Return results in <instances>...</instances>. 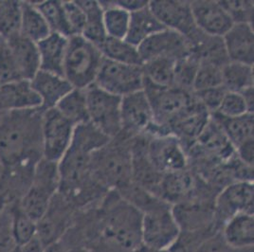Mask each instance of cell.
<instances>
[{
  "label": "cell",
  "instance_id": "15",
  "mask_svg": "<svg viewBox=\"0 0 254 252\" xmlns=\"http://www.w3.org/2000/svg\"><path fill=\"white\" fill-rule=\"evenodd\" d=\"M150 10L166 28L189 38L197 31L193 22L190 1L153 0L149 1Z\"/></svg>",
  "mask_w": 254,
  "mask_h": 252
},
{
  "label": "cell",
  "instance_id": "37",
  "mask_svg": "<svg viewBox=\"0 0 254 252\" xmlns=\"http://www.w3.org/2000/svg\"><path fill=\"white\" fill-rule=\"evenodd\" d=\"M198 58L192 53L178 60L176 64L174 86L192 92V84L198 67Z\"/></svg>",
  "mask_w": 254,
  "mask_h": 252
},
{
  "label": "cell",
  "instance_id": "13",
  "mask_svg": "<svg viewBox=\"0 0 254 252\" xmlns=\"http://www.w3.org/2000/svg\"><path fill=\"white\" fill-rule=\"evenodd\" d=\"M138 50L143 63L158 58L180 60L191 53L189 39L169 29L150 36L138 46Z\"/></svg>",
  "mask_w": 254,
  "mask_h": 252
},
{
  "label": "cell",
  "instance_id": "28",
  "mask_svg": "<svg viewBox=\"0 0 254 252\" xmlns=\"http://www.w3.org/2000/svg\"><path fill=\"white\" fill-rule=\"evenodd\" d=\"M254 65L228 62L222 66V85L228 92L241 93L254 86Z\"/></svg>",
  "mask_w": 254,
  "mask_h": 252
},
{
  "label": "cell",
  "instance_id": "32",
  "mask_svg": "<svg viewBox=\"0 0 254 252\" xmlns=\"http://www.w3.org/2000/svg\"><path fill=\"white\" fill-rule=\"evenodd\" d=\"M176 59L172 58H158L142 64L144 79L160 87L174 86Z\"/></svg>",
  "mask_w": 254,
  "mask_h": 252
},
{
  "label": "cell",
  "instance_id": "22",
  "mask_svg": "<svg viewBox=\"0 0 254 252\" xmlns=\"http://www.w3.org/2000/svg\"><path fill=\"white\" fill-rule=\"evenodd\" d=\"M68 38L51 32L37 44L40 57V70L64 76V63Z\"/></svg>",
  "mask_w": 254,
  "mask_h": 252
},
{
  "label": "cell",
  "instance_id": "53",
  "mask_svg": "<svg viewBox=\"0 0 254 252\" xmlns=\"http://www.w3.org/2000/svg\"><path fill=\"white\" fill-rule=\"evenodd\" d=\"M4 42V41H2V40H1V39H0V45H1V44H2V43Z\"/></svg>",
  "mask_w": 254,
  "mask_h": 252
},
{
  "label": "cell",
  "instance_id": "47",
  "mask_svg": "<svg viewBox=\"0 0 254 252\" xmlns=\"http://www.w3.org/2000/svg\"><path fill=\"white\" fill-rule=\"evenodd\" d=\"M254 86L247 88L246 90L242 91L240 94L242 95L244 101L246 103V105L248 106V109L251 113H254Z\"/></svg>",
  "mask_w": 254,
  "mask_h": 252
},
{
  "label": "cell",
  "instance_id": "46",
  "mask_svg": "<svg viewBox=\"0 0 254 252\" xmlns=\"http://www.w3.org/2000/svg\"><path fill=\"white\" fill-rule=\"evenodd\" d=\"M20 252H44V247L35 237L32 241L20 248Z\"/></svg>",
  "mask_w": 254,
  "mask_h": 252
},
{
  "label": "cell",
  "instance_id": "19",
  "mask_svg": "<svg viewBox=\"0 0 254 252\" xmlns=\"http://www.w3.org/2000/svg\"><path fill=\"white\" fill-rule=\"evenodd\" d=\"M32 89L41 100V109L55 108L73 86L61 75L39 70L30 81Z\"/></svg>",
  "mask_w": 254,
  "mask_h": 252
},
{
  "label": "cell",
  "instance_id": "4",
  "mask_svg": "<svg viewBox=\"0 0 254 252\" xmlns=\"http://www.w3.org/2000/svg\"><path fill=\"white\" fill-rule=\"evenodd\" d=\"M105 57L100 49L82 35L68 38L64 77L73 88L86 89L94 84Z\"/></svg>",
  "mask_w": 254,
  "mask_h": 252
},
{
  "label": "cell",
  "instance_id": "48",
  "mask_svg": "<svg viewBox=\"0 0 254 252\" xmlns=\"http://www.w3.org/2000/svg\"><path fill=\"white\" fill-rule=\"evenodd\" d=\"M169 252L168 251H161V250H156L153 248L147 247L143 244H140L137 248H135L134 250H132L131 252Z\"/></svg>",
  "mask_w": 254,
  "mask_h": 252
},
{
  "label": "cell",
  "instance_id": "27",
  "mask_svg": "<svg viewBox=\"0 0 254 252\" xmlns=\"http://www.w3.org/2000/svg\"><path fill=\"white\" fill-rule=\"evenodd\" d=\"M51 32L42 13L35 7L33 2L21 1L20 34L22 36L38 43Z\"/></svg>",
  "mask_w": 254,
  "mask_h": 252
},
{
  "label": "cell",
  "instance_id": "10",
  "mask_svg": "<svg viewBox=\"0 0 254 252\" xmlns=\"http://www.w3.org/2000/svg\"><path fill=\"white\" fill-rule=\"evenodd\" d=\"M254 181H236L220 189L213 202L214 226L223 225L239 213H254Z\"/></svg>",
  "mask_w": 254,
  "mask_h": 252
},
{
  "label": "cell",
  "instance_id": "40",
  "mask_svg": "<svg viewBox=\"0 0 254 252\" xmlns=\"http://www.w3.org/2000/svg\"><path fill=\"white\" fill-rule=\"evenodd\" d=\"M247 113L251 112L248 109L242 95L234 92H227L223 98L222 103L217 112L214 114H218L226 118H235L245 115Z\"/></svg>",
  "mask_w": 254,
  "mask_h": 252
},
{
  "label": "cell",
  "instance_id": "38",
  "mask_svg": "<svg viewBox=\"0 0 254 252\" xmlns=\"http://www.w3.org/2000/svg\"><path fill=\"white\" fill-rule=\"evenodd\" d=\"M233 24H250L254 26V1L226 0L219 1Z\"/></svg>",
  "mask_w": 254,
  "mask_h": 252
},
{
  "label": "cell",
  "instance_id": "3",
  "mask_svg": "<svg viewBox=\"0 0 254 252\" xmlns=\"http://www.w3.org/2000/svg\"><path fill=\"white\" fill-rule=\"evenodd\" d=\"M143 91L148 98L154 116V123L149 129L151 137L169 135L168 126L198 102L191 91L176 86L160 87L145 79Z\"/></svg>",
  "mask_w": 254,
  "mask_h": 252
},
{
  "label": "cell",
  "instance_id": "35",
  "mask_svg": "<svg viewBox=\"0 0 254 252\" xmlns=\"http://www.w3.org/2000/svg\"><path fill=\"white\" fill-rule=\"evenodd\" d=\"M104 10V27L107 37L125 39L128 32L130 12L110 5L108 1H99Z\"/></svg>",
  "mask_w": 254,
  "mask_h": 252
},
{
  "label": "cell",
  "instance_id": "25",
  "mask_svg": "<svg viewBox=\"0 0 254 252\" xmlns=\"http://www.w3.org/2000/svg\"><path fill=\"white\" fill-rule=\"evenodd\" d=\"M165 29L166 28L159 21L147 5L142 9L130 13L128 32L125 40L138 48L150 36Z\"/></svg>",
  "mask_w": 254,
  "mask_h": 252
},
{
  "label": "cell",
  "instance_id": "42",
  "mask_svg": "<svg viewBox=\"0 0 254 252\" xmlns=\"http://www.w3.org/2000/svg\"><path fill=\"white\" fill-rule=\"evenodd\" d=\"M65 17L69 26L71 36L82 35L85 28V13L77 1H63Z\"/></svg>",
  "mask_w": 254,
  "mask_h": 252
},
{
  "label": "cell",
  "instance_id": "1",
  "mask_svg": "<svg viewBox=\"0 0 254 252\" xmlns=\"http://www.w3.org/2000/svg\"><path fill=\"white\" fill-rule=\"evenodd\" d=\"M41 108L14 110L0 117L3 168H34L43 158Z\"/></svg>",
  "mask_w": 254,
  "mask_h": 252
},
{
  "label": "cell",
  "instance_id": "54",
  "mask_svg": "<svg viewBox=\"0 0 254 252\" xmlns=\"http://www.w3.org/2000/svg\"><path fill=\"white\" fill-rule=\"evenodd\" d=\"M2 114H3V113H1V112H0V117H1V115H2Z\"/></svg>",
  "mask_w": 254,
  "mask_h": 252
},
{
  "label": "cell",
  "instance_id": "11",
  "mask_svg": "<svg viewBox=\"0 0 254 252\" xmlns=\"http://www.w3.org/2000/svg\"><path fill=\"white\" fill-rule=\"evenodd\" d=\"M76 209L57 192L46 213L36 223V238L44 249L60 241L76 220Z\"/></svg>",
  "mask_w": 254,
  "mask_h": 252
},
{
  "label": "cell",
  "instance_id": "26",
  "mask_svg": "<svg viewBox=\"0 0 254 252\" xmlns=\"http://www.w3.org/2000/svg\"><path fill=\"white\" fill-rule=\"evenodd\" d=\"M77 3L85 16L82 36L99 48L107 37L103 20L104 10L100 2L96 0H77Z\"/></svg>",
  "mask_w": 254,
  "mask_h": 252
},
{
  "label": "cell",
  "instance_id": "23",
  "mask_svg": "<svg viewBox=\"0 0 254 252\" xmlns=\"http://www.w3.org/2000/svg\"><path fill=\"white\" fill-rule=\"evenodd\" d=\"M5 43L11 51L23 79L31 81L40 70V57L37 44L22 36L21 34Z\"/></svg>",
  "mask_w": 254,
  "mask_h": 252
},
{
  "label": "cell",
  "instance_id": "14",
  "mask_svg": "<svg viewBox=\"0 0 254 252\" xmlns=\"http://www.w3.org/2000/svg\"><path fill=\"white\" fill-rule=\"evenodd\" d=\"M154 123V116L145 92L139 90L122 97V133L129 137L144 135Z\"/></svg>",
  "mask_w": 254,
  "mask_h": 252
},
{
  "label": "cell",
  "instance_id": "33",
  "mask_svg": "<svg viewBox=\"0 0 254 252\" xmlns=\"http://www.w3.org/2000/svg\"><path fill=\"white\" fill-rule=\"evenodd\" d=\"M21 1H0V39L4 42L20 34Z\"/></svg>",
  "mask_w": 254,
  "mask_h": 252
},
{
  "label": "cell",
  "instance_id": "51",
  "mask_svg": "<svg viewBox=\"0 0 254 252\" xmlns=\"http://www.w3.org/2000/svg\"><path fill=\"white\" fill-rule=\"evenodd\" d=\"M2 172H3V165L0 162V179H1V176H2Z\"/></svg>",
  "mask_w": 254,
  "mask_h": 252
},
{
  "label": "cell",
  "instance_id": "34",
  "mask_svg": "<svg viewBox=\"0 0 254 252\" xmlns=\"http://www.w3.org/2000/svg\"><path fill=\"white\" fill-rule=\"evenodd\" d=\"M33 4L42 13L51 32L62 34L67 38L71 37V32L64 9L63 1L46 0L33 2Z\"/></svg>",
  "mask_w": 254,
  "mask_h": 252
},
{
  "label": "cell",
  "instance_id": "45",
  "mask_svg": "<svg viewBox=\"0 0 254 252\" xmlns=\"http://www.w3.org/2000/svg\"><path fill=\"white\" fill-rule=\"evenodd\" d=\"M110 5L119 7L128 12L138 11L148 5L149 1L145 0H112L108 1Z\"/></svg>",
  "mask_w": 254,
  "mask_h": 252
},
{
  "label": "cell",
  "instance_id": "2",
  "mask_svg": "<svg viewBox=\"0 0 254 252\" xmlns=\"http://www.w3.org/2000/svg\"><path fill=\"white\" fill-rule=\"evenodd\" d=\"M131 138L122 133L92 154V176L108 190L119 191L132 183Z\"/></svg>",
  "mask_w": 254,
  "mask_h": 252
},
{
  "label": "cell",
  "instance_id": "12",
  "mask_svg": "<svg viewBox=\"0 0 254 252\" xmlns=\"http://www.w3.org/2000/svg\"><path fill=\"white\" fill-rule=\"evenodd\" d=\"M146 152L153 166L162 175L189 167V158L185 149L173 135L147 136Z\"/></svg>",
  "mask_w": 254,
  "mask_h": 252
},
{
  "label": "cell",
  "instance_id": "5",
  "mask_svg": "<svg viewBox=\"0 0 254 252\" xmlns=\"http://www.w3.org/2000/svg\"><path fill=\"white\" fill-rule=\"evenodd\" d=\"M59 186L58 162L41 158L35 165L29 189L19 200L22 210L37 223L49 209Z\"/></svg>",
  "mask_w": 254,
  "mask_h": 252
},
{
  "label": "cell",
  "instance_id": "9",
  "mask_svg": "<svg viewBox=\"0 0 254 252\" xmlns=\"http://www.w3.org/2000/svg\"><path fill=\"white\" fill-rule=\"evenodd\" d=\"M75 127L56 108L44 110L41 124L43 158L59 162L71 144Z\"/></svg>",
  "mask_w": 254,
  "mask_h": 252
},
{
  "label": "cell",
  "instance_id": "39",
  "mask_svg": "<svg viewBox=\"0 0 254 252\" xmlns=\"http://www.w3.org/2000/svg\"><path fill=\"white\" fill-rule=\"evenodd\" d=\"M23 77L8 45H0V85L23 81Z\"/></svg>",
  "mask_w": 254,
  "mask_h": 252
},
{
  "label": "cell",
  "instance_id": "43",
  "mask_svg": "<svg viewBox=\"0 0 254 252\" xmlns=\"http://www.w3.org/2000/svg\"><path fill=\"white\" fill-rule=\"evenodd\" d=\"M16 247L11 233V213L6 204L0 212V252H11Z\"/></svg>",
  "mask_w": 254,
  "mask_h": 252
},
{
  "label": "cell",
  "instance_id": "36",
  "mask_svg": "<svg viewBox=\"0 0 254 252\" xmlns=\"http://www.w3.org/2000/svg\"><path fill=\"white\" fill-rule=\"evenodd\" d=\"M222 85V66L206 60H199L192 84V92Z\"/></svg>",
  "mask_w": 254,
  "mask_h": 252
},
{
  "label": "cell",
  "instance_id": "24",
  "mask_svg": "<svg viewBox=\"0 0 254 252\" xmlns=\"http://www.w3.org/2000/svg\"><path fill=\"white\" fill-rule=\"evenodd\" d=\"M211 117L220 127L234 151L246 142L254 140V113L235 118H226L218 114H212Z\"/></svg>",
  "mask_w": 254,
  "mask_h": 252
},
{
  "label": "cell",
  "instance_id": "18",
  "mask_svg": "<svg viewBox=\"0 0 254 252\" xmlns=\"http://www.w3.org/2000/svg\"><path fill=\"white\" fill-rule=\"evenodd\" d=\"M224 49L230 62L254 65V31L250 24H233L222 36Z\"/></svg>",
  "mask_w": 254,
  "mask_h": 252
},
{
  "label": "cell",
  "instance_id": "7",
  "mask_svg": "<svg viewBox=\"0 0 254 252\" xmlns=\"http://www.w3.org/2000/svg\"><path fill=\"white\" fill-rule=\"evenodd\" d=\"M180 226L172 206L164 203L142 213L141 244L161 251H168L180 237Z\"/></svg>",
  "mask_w": 254,
  "mask_h": 252
},
{
  "label": "cell",
  "instance_id": "52",
  "mask_svg": "<svg viewBox=\"0 0 254 252\" xmlns=\"http://www.w3.org/2000/svg\"><path fill=\"white\" fill-rule=\"evenodd\" d=\"M11 252H20V248H19V247H16Z\"/></svg>",
  "mask_w": 254,
  "mask_h": 252
},
{
  "label": "cell",
  "instance_id": "17",
  "mask_svg": "<svg viewBox=\"0 0 254 252\" xmlns=\"http://www.w3.org/2000/svg\"><path fill=\"white\" fill-rule=\"evenodd\" d=\"M210 120L211 114L197 102L190 110L168 126V134L177 137L187 153L200 136Z\"/></svg>",
  "mask_w": 254,
  "mask_h": 252
},
{
  "label": "cell",
  "instance_id": "16",
  "mask_svg": "<svg viewBox=\"0 0 254 252\" xmlns=\"http://www.w3.org/2000/svg\"><path fill=\"white\" fill-rule=\"evenodd\" d=\"M190 3L195 27L203 33L222 37L233 27V20L219 1L194 0Z\"/></svg>",
  "mask_w": 254,
  "mask_h": 252
},
{
  "label": "cell",
  "instance_id": "6",
  "mask_svg": "<svg viewBox=\"0 0 254 252\" xmlns=\"http://www.w3.org/2000/svg\"><path fill=\"white\" fill-rule=\"evenodd\" d=\"M85 90L89 123L109 138L122 134L121 100L92 84Z\"/></svg>",
  "mask_w": 254,
  "mask_h": 252
},
{
  "label": "cell",
  "instance_id": "29",
  "mask_svg": "<svg viewBox=\"0 0 254 252\" xmlns=\"http://www.w3.org/2000/svg\"><path fill=\"white\" fill-rule=\"evenodd\" d=\"M75 126L89 123L85 89L73 88L55 107Z\"/></svg>",
  "mask_w": 254,
  "mask_h": 252
},
{
  "label": "cell",
  "instance_id": "44",
  "mask_svg": "<svg viewBox=\"0 0 254 252\" xmlns=\"http://www.w3.org/2000/svg\"><path fill=\"white\" fill-rule=\"evenodd\" d=\"M230 248L220 234L219 231L213 233L210 237L202 242L196 252H236Z\"/></svg>",
  "mask_w": 254,
  "mask_h": 252
},
{
  "label": "cell",
  "instance_id": "31",
  "mask_svg": "<svg viewBox=\"0 0 254 252\" xmlns=\"http://www.w3.org/2000/svg\"><path fill=\"white\" fill-rule=\"evenodd\" d=\"M8 206L11 213L12 237L15 245L21 248L36 237V222L22 210L19 200L8 203Z\"/></svg>",
  "mask_w": 254,
  "mask_h": 252
},
{
  "label": "cell",
  "instance_id": "30",
  "mask_svg": "<svg viewBox=\"0 0 254 252\" xmlns=\"http://www.w3.org/2000/svg\"><path fill=\"white\" fill-rule=\"evenodd\" d=\"M99 49L107 60L138 66H142L143 64L138 48L127 42L125 39L106 37Z\"/></svg>",
  "mask_w": 254,
  "mask_h": 252
},
{
  "label": "cell",
  "instance_id": "20",
  "mask_svg": "<svg viewBox=\"0 0 254 252\" xmlns=\"http://www.w3.org/2000/svg\"><path fill=\"white\" fill-rule=\"evenodd\" d=\"M41 108V100L32 89L30 81L0 85V112Z\"/></svg>",
  "mask_w": 254,
  "mask_h": 252
},
{
  "label": "cell",
  "instance_id": "8",
  "mask_svg": "<svg viewBox=\"0 0 254 252\" xmlns=\"http://www.w3.org/2000/svg\"><path fill=\"white\" fill-rule=\"evenodd\" d=\"M143 84L142 66L117 63L106 58L94 83L101 89L121 98L142 90Z\"/></svg>",
  "mask_w": 254,
  "mask_h": 252
},
{
  "label": "cell",
  "instance_id": "50",
  "mask_svg": "<svg viewBox=\"0 0 254 252\" xmlns=\"http://www.w3.org/2000/svg\"><path fill=\"white\" fill-rule=\"evenodd\" d=\"M5 205H6V202H5L4 197H3V195H2V193L0 191V212H1V210H3V208L5 207Z\"/></svg>",
  "mask_w": 254,
  "mask_h": 252
},
{
  "label": "cell",
  "instance_id": "49",
  "mask_svg": "<svg viewBox=\"0 0 254 252\" xmlns=\"http://www.w3.org/2000/svg\"><path fill=\"white\" fill-rule=\"evenodd\" d=\"M62 243V242H61ZM63 244V243H62ZM65 252H92L89 249H87L86 247L83 246H78V247H72V248H67L65 247Z\"/></svg>",
  "mask_w": 254,
  "mask_h": 252
},
{
  "label": "cell",
  "instance_id": "41",
  "mask_svg": "<svg viewBox=\"0 0 254 252\" xmlns=\"http://www.w3.org/2000/svg\"><path fill=\"white\" fill-rule=\"evenodd\" d=\"M227 92L228 91L223 87V85H219L193 93L203 107L212 115L217 112L222 103L223 98Z\"/></svg>",
  "mask_w": 254,
  "mask_h": 252
},
{
  "label": "cell",
  "instance_id": "21",
  "mask_svg": "<svg viewBox=\"0 0 254 252\" xmlns=\"http://www.w3.org/2000/svg\"><path fill=\"white\" fill-rule=\"evenodd\" d=\"M226 244L235 251H253L254 245V213H239L227 221L220 229Z\"/></svg>",
  "mask_w": 254,
  "mask_h": 252
}]
</instances>
